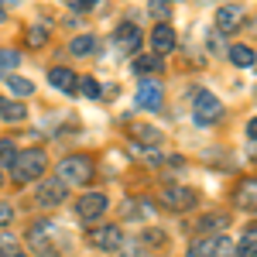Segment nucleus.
I'll return each instance as SVG.
<instances>
[{
	"instance_id": "obj_1",
	"label": "nucleus",
	"mask_w": 257,
	"mask_h": 257,
	"mask_svg": "<svg viewBox=\"0 0 257 257\" xmlns=\"http://www.w3.org/2000/svg\"><path fill=\"white\" fill-rule=\"evenodd\" d=\"M28 243H31V250L41 257H62L69 250V233L62 230L59 223H52V219H38L31 230H28Z\"/></svg>"
},
{
	"instance_id": "obj_2",
	"label": "nucleus",
	"mask_w": 257,
	"mask_h": 257,
	"mask_svg": "<svg viewBox=\"0 0 257 257\" xmlns=\"http://www.w3.org/2000/svg\"><path fill=\"white\" fill-rule=\"evenodd\" d=\"M45 168H48L45 151L41 148H28V151H18V158L11 165V178L14 182H35V178L45 175Z\"/></svg>"
},
{
	"instance_id": "obj_3",
	"label": "nucleus",
	"mask_w": 257,
	"mask_h": 257,
	"mask_svg": "<svg viewBox=\"0 0 257 257\" xmlns=\"http://www.w3.org/2000/svg\"><path fill=\"white\" fill-rule=\"evenodd\" d=\"M59 178L65 185H86L93 178V158L89 155H69V158H62Z\"/></svg>"
},
{
	"instance_id": "obj_4",
	"label": "nucleus",
	"mask_w": 257,
	"mask_h": 257,
	"mask_svg": "<svg viewBox=\"0 0 257 257\" xmlns=\"http://www.w3.org/2000/svg\"><path fill=\"white\" fill-rule=\"evenodd\" d=\"M192 117H196V123L209 127V123L223 120V103H219V99L213 96V93L199 89V93H196V99H192Z\"/></svg>"
},
{
	"instance_id": "obj_5",
	"label": "nucleus",
	"mask_w": 257,
	"mask_h": 257,
	"mask_svg": "<svg viewBox=\"0 0 257 257\" xmlns=\"http://www.w3.org/2000/svg\"><path fill=\"white\" fill-rule=\"evenodd\" d=\"M89 247H96V250H103V254L120 250V247H123L120 226H113V223H99V226H93V230H89Z\"/></svg>"
},
{
	"instance_id": "obj_6",
	"label": "nucleus",
	"mask_w": 257,
	"mask_h": 257,
	"mask_svg": "<svg viewBox=\"0 0 257 257\" xmlns=\"http://www.w3.org/2000/svg\"><path fill=\"white\" fill-rule=\"evenodd\" d=\"M106 196L103 192H82L79 202H76V216L79 219H99L103 213H106Z\"/></svg>"
},
{
	"instance_id": "obj_7",
	"label": "nucleus",
	"mask_w": 257,
	"mask_h": 257,
	"mask_svg": "<svg viewBox=\"0 0 257 257\" xmlns=\"http://www.w3.org/2000/svg\"><path fill=\"white\" fill-rule=\"evenodd\" d=\"M134 103H138V110H161V103H165V93H161V86L158 82H151V79H144L138 86V96H134Z\"/></svg>"
},
{
	"instance_id": "obj_8",
	"label": "nucleus",
	"mask_w": 257,
	"mask_h": 257,
	"mask_svg": "<svg viewBox=\"0 0 257 257\" xmlns=\"http://www.w3.org/2000/svg\"><path fill=\"white\" fill-rule=\"evenodd\" d=\"M161 199H165V206H168V209H178V213L192 209V206L199 202V196L192 192V189H185V185H172V189H165Z\"/></svg>"
},
{
	"instance_id": "obj_9",
	"label": "nucleus",
	"mask_w": 257,
	"mask_h": 257,
	"mask_svg": "<svg viewBox=\"0 0 257 257\" xmlns=\"http://www.w3.org/2000/svg\"><path fill=\"white\" fill-rule=\"evenodd\" d=\"M35 199H38V206H59V202H65V182H62V178L41 182Z\"/></svg>"
},
{
	"instance_id": "obj_10",
	"label": "nucleus",
	"mask_w": 257,
	"mask_h": 257,
	"mask_svg": "<svg viewBox=\"0 0 257 257\" xmlns=\"http://www.w3.org/2000/svg\"><path fill=\"white\" fill-rule=\"evenodd\" d=\"M243 21H247V14H243V7H237V4L219 7V11H216V28H219V31H240Z\"/></svg>"
},
{
	"instance_id": "obj_11",
	"label": "nucleus",
	"mask_w": 257,
	"mask_h": 257,
	"mask_svg": "<svg viewBox=\"0 0 257 257\" xmlns=\"http://www.w3.org/2000/svg\"><path fill=\"white\" fill-rule=\"evenodd\" d=\"M113 41H117L120 52H127V55H131V52H138V48H141V28L127 21V24H120V28H117Z\"/></svg>"
},
{
	"instance_id": "obj_12",
	"label": "nucleus",
	"mask_w": 257,
	"mask_h": 257,
	"mask_svg": "<svg viewBox=\"0 0 257 257\" xmlns=\"http://www.w3.org/2000/svg\"><path fill=\"white\" fill-rule=\"evenodd\" d=\"M151 48H155L158 55H168V52L175 48V28H172V24H158V28L151 31Z\"/></svg>"
},
{
	"instance_id": "obj_13",
	"label": "nucleus",
	"mask_w": 257,
	"mask_h": 257,
	"mask_svg": "<svg viewBox=\"0 0 257 257\" xmlns=\"http://www.w3.org/2000/svg\"><path fill=\"white\" fill-rule=\"evenodd\" d=\"M48 82L62 89V93H72V89H79V76L72 72V69H65V65H55L52 72H48Z\"/></svg>"
},
{
	"instance_id": "obj_14",
	"label": "nucleus",
	"mask_w": 257,
	"mask_h": 257,
	"mask_svg": "<svg viewBox=\"0 0 257 257\" xmlns=\"http://www.w3.org/2000/svg\"><path fill=\"white\" fill-rule=\"evenodd\" d=\"M237 206L257 213V178H243L237 185Z\"/></svg>"
},
{
	"instance_id": "obj_15",
	"label": "nucleus",
	"mask_w": 257,
	"mask_h": 257,
	"mask_svg": "<svg viewBox=\"0 0 257 257\" xmlns=\"http://www.w3.org/2000/svg\"><path fill=\"white\" fill-rule=\"evenodd\" d=\"M226 55H230V62H233L237 69H250V65L257 62V52H254V48H247V45H230Z\"/></svg>"
},
{
	"instance_id": "obj_16",
	"label": "nucleus",
	"mask_w": 257,
	"mask_h": 257,
	"mask_svg": "<svg viewBox=\"0 0 257 257\" xmlns=\"http://www.w3.org/2000/svg\"><path fill=\"white\" fill-rule=\"evenodd\" d=\"M96 38L93 35H79V38H72V45H69V52L76 55V59H89V55H96Z\"/></svg>"
},
{
	"instance_id": "obj_17",
	"label": "nucleus",
	"mask_w": 257,
	"mask_h": 257,
	"mask_svg": "<svg viewBox=\"0 0 257 257\" xmlns=\"http://www.w3.org/2000/svg\"><path fill=\"white\" fill-rule=\"evenodd\" d=\"M206 243H209V254H213V257H237V243L226 237V233H219V237L206 240Z\"/></svg>"
},
{
	"instance_id": "obj_18",
	"label": "nucleus",
	"mask_w": 257,
	"mask_h": 257,
	"mask_svg": "<svg viewBox=\"0 0 257 257\" xmlns=\"http://www.w3.org/2000/svg\"><path fill=\"white\" fill-rule=\"evenodd\" d=\"M0 117H4V120H11V123H21V120L28 117V110H24L21 103H14V99L0 96Z\"/></svg>"
},
{
	"instance_id": "obj_19",
	"label": "nucleus",
	"mask_w": 257,
	"mask_h": 257,
	"mask_svg": "<svg viewBox=\"0 0 257 257\" xmlns=\"http://www.w3.org/2000/svg\"><path fill=\"white\" fill-rule=\"evenodd\" d=\"M131 134H134V141H141V144H158L161 141V131L158 127H148V123H131Z\"/></svg>"
},
{
	"instance_id": "obj_20",
	"label": "nucleus",
	"mask_w": 257,
	"mask_h": 257,
	"mask_svg": "<svg viewBox=\"0 0 257 257\" xmlns=\"http://www.w3.org/2000/svg\"><path fill=\"white\" fill-rule=\"evenodd\" d=\"M237 250H240L243 257H257V223H254V226H247V230H243V237H240Z\"/></svg>"
},
{
	"instance_id": "obj_21",
	"label": "nucleus",
	"mask_w": 257,
	"mask_h": 257,
	"mask_svg": "<svg viewBox=\"0 0 257 257\" xmlns=\"http://www.w3.org/2000/svg\"><path fill=\"white\" fill-rule=\"evenodd\" d=\"M7 89H11L14 96H31V93H35V86L24 79V76H14V72L7 76Z\"/></svg>"
},
{
	"instance_id": "obj_22",
	"label": "nucleus",
	"mask_w": 257,
	"mask_h": 257,
	"mask_svg": "<svg viewBox=\"0 0 257 257\" xmlns=\"http://www.w3.org/2000/svg\"><path fill=\"white\" fill-rule=\"evenodd\" d=\"M79 93L86 99H99L103 96V86H99V79H93V76H82L79 79Z\"/></svg>"
},
{
	"instance_id": "obj_23",
	"label": "nucleus",
	"mask_w": 257,
	"mask_h": 257,
	"mask_svg": "<svg viewBox=\"0 0 257 257\" xmlns=\"http://www.w3.org/2000/svg\"><path fill=\"white\" fill-rule=\"evenodd\" d=\"M18 158V148H14V141L11 138H0V168H11Z\"/></svg>"
},
{
	"instance_id": "obj_24",
	"label": "nucleus",
	"mask_w": 257,
	"mask_h": 257,
	"mask_svg": "<svg viewBox=\"0 0 257 257\" xmlns=\"http://www.w3.org/2000/svg\"><path fill=\"white\" fill-rule=\"evenodd\" d=\"M18 62H21L18 52H0V79H7V76L18 69Z\"/></svg>"
},
{
	"instance_id": "obj_25",
	"label": "nucleus",
	"mask_w": 257,
	"mask_h": 257,
	"mask_svg": "<svg viewBox=\"0 0 257 257\" xmlns=\"http://www.w3.org/2000/svg\"><path fill=\"white\" fill-rule=\"evenodd\" d=\"M219 226H223V216H219V213H209V216H202L196 223L199 233H213V230H219Z\"/></svg>"
},
{
	"instance_id": "obj_26",
	"label": "nucleus",
	"mask_w": 257,
	"mask_h": 257,
	"mask_svg": "<svg viewBox=\"0 0 257 257\" xmlns=\"http://www.w3.org/2000/svg\"><path fill=\"white\" fill-rule=\"evenodd\" d=\"M134 69H138L141 76H144V72H158V69H161V59H158V55H141V59L134 62Z\"/></svg>"
},
{
	"instance_id": "obj_27",
	"label": "nucleus",
	"mask_w": 257,
	"mask_h": 257,
	"mask_svg": "<svg viewBox=\"0 0 257 257\" xmlns=\"http://www.w3.org/2000/svg\"><path fill=\"white\" fill-rule=\"evenodd\" d=\"M45 41H48V31H45L41 24L28 28V45H45Z\"/></svg>"
},
{
	"instance_id": "obj_28",
	"label": "nucleus",
	"mask_w": 257,
	"mask_h": 257,
	"mask_svg": "<svg viewBox=\"0 0 257 257\" xmlns=\"http://www.w3.org/2000/svg\"><path fill=\"white\" fill-rule=\"evenodd\" d=\"M72 11H79V14H86V11H93V7H99V0H65Z\"/></svg>"
},
{
	"instance_id": "obj_29",
	"label": "nucleus",
	"mask_w": 257,
	"mask_h": 257,
	"mask_svg": "<svg viewBox=\"0 0 257 257\" xmlns=\"http://www.w3.org/2000/svg\"><path fill=\"white\" fill-rule=\"evenodd\" d=\"M0 257H28L21 247H14V243H0Z\"/></svg>"
},
{
	"instance_id": "obj_30",
	"label": "nucleus",
	"mask_w": 257,
	"mask_h": 257,
	"mask_svg": "<svg viewBox=\"0 0 257 257\" xmlns=\"http://www.w3.org/2000/svg\"><path fill=\"white\" fill-rule=\"evenodd\" d=\"M185 257H213V254H209V243L202 240V243H196V247H189V254H185Z\"/></svg>"
},
{
	"instance_id": "obj_31",
	"label": "nucleus",
	"mask_w": 257,
	"mask_h": 257,
	"mask_svg": "<svg viewBox=\"0 0 257 257\" xmlns=\"http://www.w3.org/2000/svg\"><path fill=\"white\" fill-rule=\"evenodd\" d=\"M141 240H144V243H165V233H161V230H148Z\"/></svg>"
},
{
	"instance_id": "obj_32",
	"label": "nucleus",
	"mask_w": 257,
	"mask_h": 257,
	"mask_svg": "<svg viewBox=\"0 0 257 257\" xmlns=\"http://www.w3.org/2000/svg\"><path fill=\"white\" fill-rule=\"evenodd\" d=\"M11 219H14V209H11L7 202H0V226H7Z\"/></svg>"
},
{
	"instance_id": "obj_33",
	"label": "nucleus",
	"mask_w": 257,
	"mask_h": 257,
	"mask_svg": "<svg viewBox=\"0 0 257 257\" xmlns=\"http://www.w3.org/2000/svg\"><path fill=\"white\" fill-rule=\"evenodd\" d=\"M247 134H250V141H257V117L247 123Z\"/></svg>"
},
{
	"instance_id": "obj_34",
	"label": "nucleus",
	"mask_w": 257,
	"mask_h": 257,
	"mask_svg": "<svg viewBox=\"0 0 257 257\" xmlns=\"http://www.w3.org/2000/svg\"><path fill=\"white\" fill-rule=\"evenodd\" d=\"M250 158H257V141H250Z\"/></svg>"
},
{
	"instance_id": "obj_35",
	"label": "nucleus",
	"mask_w": 257,
	"mask_h": 257,
	"mask_svg": "<svg viewBox=\"0 0 257 257\" xmlns=\"http://www.w3.org/2000/svg\"><path fill=\"white\" fill-rule=\"evenodd\" d=\"M4 18H7V11H4V4H0V21H4Z\"/></svg>"
},
{
	"instance_id": "obj_36",
	"label": "nucleus",
	"mask_w": 257,
	"mask_h": 257,
	"mask_svg": "<svg viewBox=\"0 0 257 257\" xmlns=\"http://www.w3.org/2000/svg\"><path fill=\"white\" fill-rule=\"evenodd\" d=\"M0 185H4V175H0Z\"/></svg>"
},
{
	"instance_id": "obj_37",
	"label": "nucleus",
	"mask_w": 257,
	"mask_h": 257,
	"mask_svg": "<svg viewBox=\"0 0 257 257\" xmlns=\"http://www.w3.org/2000/svg\"><path fill=\"white\" fill-rule=\"evenodd\" d=\"M168 4H175V0H168Z\"/></svg>"
},
{
	"instance_id": "obj_38",
	"label": "nucleus",
	"mask_w": 257,
	"mask_h": 257,
	"mask_svg": "<svg viewBox=\"0 0 257 257\" xmlns=\"http://www.w3.org/2000/svg\"><path fill=\"white\" fill-rule=\"evenodd\" d=\"M127 257H134V254H127Z\"/></svg>"
}]
</instances>
